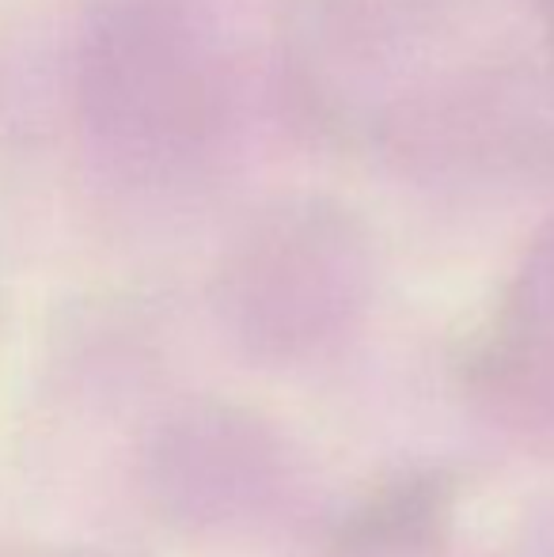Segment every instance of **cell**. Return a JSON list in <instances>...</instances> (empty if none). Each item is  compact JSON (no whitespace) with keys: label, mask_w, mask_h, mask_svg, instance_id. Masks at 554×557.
I'll use <instances>...</instances> for the list:
<instances>
[{"label":"cell","mask_w":554,"mask_h":557,"mask_svg":"<svg viewBox=\"0 0 554 557\" xmlns=\"http://www.w3.org/2000/svg\"><path fill=\"white\" fill-rule=\"evenodd\" d=\"M99 88L140 168L190 178L229 156L239 76L213 0H126Z\"/></svg>","instance_id":"obj_1"},{"label":"cell","mask_w":554,"mask_h":557,"mask_svg":"<svg viewBox=\"0 0 554 557\" xmlns=\"http://www.w3.org/2000/svg\"><path fill=\"white\" fill-rule=\"evenodd\" d=\"M372 239L334 198H288L262 209L221 270L224 311L262 345L293 349L334 334L361 311Z\"/></svg>","instance_id":"obj_2"},{"label":"cell","mask_w":554,"mask_h":557,"mask_svg":"<svg viewBox=\"0 0 554 557\" xmlns=\"http://www.w3.org/2000/svg\"><path fill=\"white\" fill-rule=\"evenodd\" d=\"M372 125L384 160L421 183H502L554 168V114L540 84L513 69L429 81Z\"/></svg>","instance_id":"obj_3"},{"label":"cell","mask_w":554,"mask_h":557,"mask_svg":"<svg viewBox=\"0 0 554 557\" xmlns=\"http://www.w3.org/2000/svg\"><path fill=\"white\" fill-rule=\"evenodd\" d=\"M444 0H300L296 88L334 114L354 84L384 73L436 23Z\"/></svg>","instance_id":"obj_4"},{"label":"cell","mask_w":554,"mask_h":557,"mask_svg":"<svg viewBox=\"0 0 554 557\" xmlns=\"http://www.w3.org/2000/svg\"><path fill=\"white\" fill-rule=\"evenodd\" d=\"M520 296H525V308L535 319H554V221L543 227L540 239L528 250Z\"/></svg>","instance_id":"obj_5"},{"label":"cell","mask_w":554,"mask_h":557,"mask_svg":"<svg viewBox=\"0 0 554 557\" xmlns=\"http://www.w3.org/2000/svg\"><path fill=\"white\" fill-rule=\"evenodd\" d=\"M543 15H547V46H551V58H554V0H543Z\"/></svg>","instance_id":"obj_6"}]
</instances>
